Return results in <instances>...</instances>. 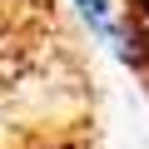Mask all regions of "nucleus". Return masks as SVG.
Wrapping results in <instances>:
<instances>
[{
  "label": "nucleus",
  "mask_w": 149,
  "mask_h": 149,
  "mask_svg": "<svg viewBox=\"0 0 149 149\" xmlns=\"http://www.w3.org/2000/svg\"><path fill=\"white\" fill-rule=\"evenodd\" d=\"M74 5L85 10L90 30L104 35V40H119V25H114V0H74Z\"/></svg>",
  "instance_id": "2"
},
{
  "label": "nucleus",
  "mask_w": 149,
  "mask_h": 149,
  "mask_svg": "<svg viewBox=\"0 0 149 149\" xmlns=\"http://www.w3.org/2000/svg\"><path fill=\"white\" fill-rule=\"evenodd\" d=\"M90 70L55 0H0V149H95Z\"/></svg>",
  "instance_id": "1"
},
{
  "label": "nucleus",
  "mask_w": 149,
  "mask_h": 149,
  "mask_svg": "<svg viewBox=\"0 0 149 149\" xmlns=\"http://www.w3.org/2000/svg\"><path fill=\"white\" fill-rule=\"evenodd\" d=\"M124 20H139V25H149V0H129V5H124Z\"/></svg>",
  "instance_id": "3"
}]
</instances>
